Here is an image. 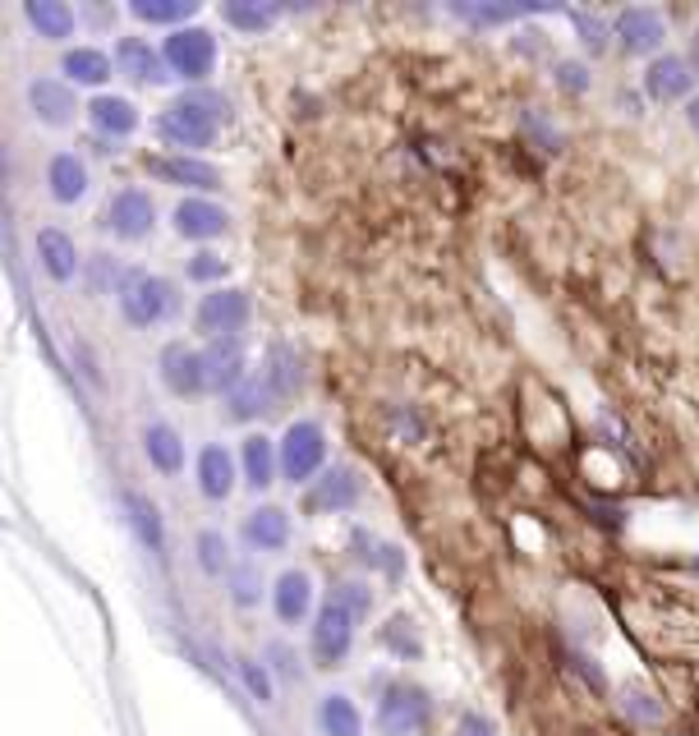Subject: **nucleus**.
<instances>
[{
    "label": "nucleus",
    "mask_w": 699,
    "mask_h": 736,
    "mask_svg": "<svg viewBox=\"0 0 699 736\" xmlns=\"http://www.w3.org/2000/svg\"><path fill=\"white\" fill-rule=\"evenodd\" d=\"M249 318H254V300H249L244 285H217L207 290L193 308V332L207 337V341H221V337H240Z\"/></svg>",
    "instance_id": "nucleus-1"
},
{
    "label": "nucleus",
    "mask_w": 699,
    "mask_h": 736,
    "mask_svg": "<svg viewBox=\"0 0 699 736\" xmlns=\"http://www.w3.org/2000/svg\"><path fill=\"white\" fill-rule=\"evenodd\" d=\"M115 304H120V318L129 327H157L175 314V285L166 277H152L143 267H134L129 281L120 285V295H115Z\"/></svg>",
    "instance_id": "nucleus-2"
},
{
    "label": "nucleus",
    "mask_w": 699,
    "mask_h": 736,
    "mask_svg": "<svg viewBox=\"0 0 699 736\" xmlns=\"http://www.w3.org/2000/svg\"><path fill=\"white\" fill-rule=\"evenodd\" d=\"M281 452V479L285 483H314V474H322V460H327V433L318 419H295L277 442Z\"/></svg>",
    "instance_id": "nucleus-3"
},
{
    "label": "nucleus",
    "mask_w": 699,
    "mask_h": 736,
    "mask_svg": "<svg viewBox=\"0 0 699 736\" xmlns=\"http://www.w3.org/2000/svg\"><path fill=\"white\" fill-rule=\"evenodd\" d=\"M162 55H166V65H170L175 79H185L189 88H203V79L217 69V37H212V28H203V24L175 28L166 37Z\"/></svg>",
    "instance_id": "nucleus-4"
},
{
    "label": "nucleus",
    "mask_w": 699,
    "mask_h": 736,
    "mask_svg": "<svg viewBox=\"0 0 699 736\" xmlns=\"http://www.w3.org/2000/svg\"><path fill=\"white\" fill-rule=\"evenodd\" d=\"M350 645H355V617L327 598L314 617V631H308V653L318 668H341L350 658Z\"/></svg>",
    "instance_id": "nucleus-5"
},
{
    "label": "nucleus",
    "mask_w": 699,
    "mask_h": 736,
    "mask_svg": "<svg viewBox=\"0 0 699 736\" xmlns=\"http://www.w3.org/2000/svg\"><path fill=\"white\" fill-rule=\"evenodd\" d=\"M364 497V479L355 465H327V470L304 488V511L308 516H341Z\"/></svg>",
    "instance_id": "nucleus-6"
},
{
    "label": "nucleus",
    "mask_w": 699,
    "mask_h": 736,
    "mask_svg": "<svg viewBox=\"0 0 699 736\" xmlns=\"http://www.w3.org/2000/svg\"><path fill=\"white\" fill-rule=\"evenodd\" d=\"M152 134H157L166 148H180V152H189V157H199L203 148L217 143L221 125L207 120V115H199V111L180 106V102H170V106L157 115V120H152Z\"/></svg>",
    "instance_id": "nucleus-7"
},
{
    "label": "nucleus",
    "mask_w": 699,
    "mask_h": 736,
    "mask_svg": "<svg viewBox=\"0 0 699 736\" xmlns=\"http://www.w3.org/2000/svg\"><path fill=\"white\" fill-rule=\"evenodd\" d=\"M115 240H143L152 236V226H157V203H152V193L139 189V185H125L111 193L106 203V221H102Z\"/></svg>",
    "instance_id": "nucleus-8"
},
{
    "label": "nucleus",
    "mask_w": 699,
    "mask_h": 736,
    "mask_svg": "<svg viewBox=\"0 0 699 736\" xmlns=\"http://www.w3.org/2000/svg\"><path fill=\"white\" fill-rule=\"evenodd\" d=\"M373 723H378L382 736H410V732H419L423 723H429V695H423L419 686H410V682L386 686L382 700H378Z\"/></svg>",
    "instance_id": "nucleus-9"
},
{
    "label": "nucleus",
    "mask_w": 699,
    "mask_h": 736,
    "mask_svg": "<svg viewBox=\"0 0 699 736\" xmlns=\"http://www.w3.org/2000/svg\"><path fill=\"white\" fill-rule=\"evenodd\" d=\"M612 33H617L621 51H631V55H663L658 47L668 42V18L658 14L653 5H626L612 18Z\"/></svg>",
    "instance_id": "nucleus-10"
},
{
    "label": "nucleus",
    "mask_w": 699,
    "mask_h": 736,
    "mask_svg": "<svg viewBox=\"0 0 699 736\" xmlns=\"http://www.w3.org/2000/svg\"><path fill=\"white\" fill-rule=\"evenodd\" d=\"M148 170H152L157 180L180 185V189H193V193L221 189V170L212 166L207 157H189V152H157V157L148 152Z\"/></svg>",
    "instance_id": "nucleus-11"
},
{
    "label": "nucleus",
    "mask_w": 699,
    "mask_h": 736,
    "mask_svg": "<svg viewBox=\"0 0 699 736\" xmlns=\"http://www.w3.org/2000/svg\"><path fill=\"white\" fill-rule=\"evenodd\" d=\"M244 378H249V368H244V341H240V337L207 341V351H203V382H207V396H230Z\"/></svg>",
    "instance_id": "nucleus-12"
},
{
    "label": "nucleus",
    "mask_w": 699,
    "mask_h": 736,
    "mask_svg": "<svg viewBox=\"0 0 699 736\" xmlns=\"http://www.w3.org/2000/svg\"><path fill=\"white\" fill-rule=\"evenodd\" d=\"M170 226H175V236H180V240H199V244H203V240L226 236L230 217H226V207H221V203L203 199V193H189V199L175 203Z\"/></svg>",
    "instance_id": "nucleus-13"
},
{
    "label": "nucleus",
    "mask_w": 699,
    "mask_h": 736,
    "mask_svg": "<svg viewBox=\"0 0 699 736\" xmlns=\"http://www.w3.org/2000/svg\"><path fill=\"white\" fill-rule=\"evenodd\" d=\"M157 373L166 382V392L175 396H207V382H203V351H193L189 341H170L162 359H157Z\"/></svg>",
    "instance_id": "nucleus-14"
},
{
    "label": "nucleus",
    "mask_w": 699,
    "mask_h": 736,
    "mask_svg": "<svg viewBox=\"0 0 699 736\" xmlns=\"http://www.w3.org/2000/svg\"><path fill=\"white\" fill-rule=\"evenodd\" d=\"M695 65L686 55H653L649 69H645V92L653 102H690V88H695Z\"/></svg>",
    "instance_id": "nucleus-15"
},
{
    "label": "nucleus",
    "mask_w": 699,
    "mask_h": 736,
    "mask_svg": "<svg viewBox=\"0 0 699 736\" xmlns=\"http://www.w3.org/2000/svg\"><path fill=\"white\" fill-rule=\"evenodd\" d=\"M193 479H199V493L207 502H226L244 474H240V460L230 456L221 442H207V447L199 452V460H193Z\"/></svg>",
    "instance_id": "nucleus-16"
},
{
    "label": "nucleus",
    "mask_w": 699,
    "mask_h": 736,
    "mask_svg": "<svg viewBox=\"0 0 699 736\" xmlns=\"http://www.w3.org/2000/svg\"><path fill=\"white\" fill-rule=\"evenodd\" d=\"M111 55H115V69H120L129 84H166L170 79L166 55L152 47L148 37H120Z\"/></svg>",
    "instance_id": "nucleus-17"
},
{
    "label": "nucleus",
    "mask_w": 699,
    "mask_h": 736,
    "mask_svg": "<svg viewBox=\"0 0 699 736\" xmlns=\"http://www.w3.org/2000/svg\"><path fill=\"white\" fill-rule=\"evenodd\" d=\"M28 106H33V115L42 125L61 129V125H69L74 115H79V97H74L69 79H51V74H42V79L28 84Z\"/></svg>",
    "instance_id": "nucleus-18"
},
{
    "label": "nucleus",
    "mask_w": 699,
    "mask_h": 736,
    "mask_svg": "<svg viewBox=\"0 0 699 736\" xmlns=\"http://www.w3.org/2000/svg\"><path fill=\"white\" fill-rule=\"evenodd\" d=\"M37 263H42V272L51 277V281H61V285H69L74 277L84 272V258H79V244H74L61 226H42L37 230Z\"/></svg>",
    "instance_id": "nucleus-19"
},
{
    "label": "nucleus",
    "mask_w": 699,
    "mask_h": 736,
    "mask_svg": "<svg viewBox=\"0 0 699 736\" xmlns=\"http://www.w3.org/2000/svg\"><path fill=\"white\" fill-rule=\"evenodd\" d=\"M88 120L97 129V139H111V143H120L129 139L134 129H139V106L129 102V97H115V92H97L92 102H88Z\"/></svg>",
    "instance_id": "nucleus-20"
},
{
    "label": "nucleus",
    "mask_w": 699,
    "mask_h": 736,
    "mask_svg": "<svg viewBox=\"0 0 699 736\" xmlns=\"http://www.w3.org/2000/svg\"><path fill=\"white\" fill-rule=\"evenodd\" d=\"M226 405H221V415L230 419V423H249V419H263L267 410H277V392H271V382L263 378V368H249V378L236 386L230 396H221Z\"/></svg>",
    "instance_id": "nucleus-21"
},
{
    "label": "nucleus",
    "mask_w": 699,
    "mask_h": 736,
    "mask_svg": "<svg viewBox=\"0 0 699 736\" xmlns=\"http://www.w3.org/2000/svg\"><path fill=\"white\" fill-rule=\"evenodd\" d=\"M240 474H244V488H271L281 474V452H277V442H271L267 433H249L240 442Z\"/></svg>",
    "instance_id": "nucleus-22"
},
{
    "label": "nucleus",
    "mask_w": 699,
    "mask_h": 736,
    "mask_svg": "<svg viewBox=\"0 0 699 736\" xmlns=\"http://www.w3.org/2000/svg\"><path fill=\"white\" fill-rule=\"evenodd\" d=\"M240 534H244V544L254 548V553H281L290 544V511L263 502V507H254V511L244 516Z\"/></svg>",
    "instance_id": "nucleus-23"
},
{
    "label": "nucleus",
    "mask_w": 699,
    "mask_h": 736,
    "mask_svg": "<svg viewBox=\"0 0 699 736\" xmlns=\"http://www.w3.org/2000/svg\"><path fill=\"white\" fill-rule=\"evenodd\" d=\"M271 608H277L285 626H300L314 612V580H308V571H295V567L281 571L277 585H271Z\"/></svg>",
    "instance_id": "nucleus-24"
},
{
    "label": "nucleus",
    "mask_w": 699,
    "mask_h": 736,
    "mask_svg": "<svg viewBox=\"0 0 699 736\" xmlns=\"http://www.w3.org/2000/svg\"><path fill=\"white\" fill-rule=\"evenodd\" d=\"M263 378L271 382V392L277 401H295L304 392V364H300V351H290L285 341H271L263 351Z\"/></svg>",
    "instance_id": "nucleus-25"
},
{
    "label": "nucleus",
    "mask_w": 699,
    "mask_h": 736,
    "mask_svg": "<svg viewBox=\"0 0 699 736\" xmlns=\"http://www.w3.org/2000/svg\"><path fill=\"white\" fill-rule=\"evenodd\" d=\"M47 193L55 203H79L84 193H88V166L79 152H55V157L47 162Z\"/></svg>",
    "instance_id": "nucleus-26"
},
{
    "label": "nucleus",
    "mask_w": 699,
    "mask_h": 736,
    "mask_svg": "<svg viewBox=\"0 0 699 736\" xmlns=\"http://www.w3.org/2000/svg\"><path fill=\"white\" fill-rule=\"evenodd\" d=\"M61 69L69 84H84V88H102V84H111V74H120L115 69V55L102 47H69Z\"/></svg>",
    "instance_id": "nucleus-27"
},
{
    "label": "nucleus",
    "mask_w": 699,
    "mask_h": 736,
    "mask_svg": "<svg viewBox=\"0 0 699 736\" xmlns=\"http://www.w3.org/2000/svg\"><path fill=\"white\" fill-rule=\"evenodd\" d=\"M24 18L47 42H65V37H74V28H79V14H74V5H65V0H24Z\"/></svg>",
    "instance_id": "nucleus-28"
},
{
    "label": "nucleus",
    "mask_w": 699,
    "mask_h": 736,
    "mask_svg": "<svg viewBox=\"0 0 699 736\" xmlns=\"http://www.w3.org/2000/svg\"><path fill=\"white\" fill-rule=\"evenodd\" d=\"M143 456L152 460V470L180 474V470H185V437H180V429H170V423L152 419L148 429H143Z\"/></svg>",
    "instance_id": "nucleus-29"
},
{
    "label": "nucleus",
    "mask_w": 699,
    "mask_h": 736,
    "mask_svg": "<svg viewBox=\"0 0 699 736\" xmlns=\"http://www.w3.org/2000/svg\"><path fill=\"white\" fill-rule=\"evenodd\" d=\"M543 10H552V5H493V0H456L452 14L465 18L470 28H501V24H516V18L524 14H543Z\"/></svg>",
    "instance_id": "nucleus-30"
},
{
    "label": "nucleus",
    "mask_w": 699,
    "mask_h": 736,
    "mask_svg": "<svg viewBox=\"0 0 699 736\" xmlns=\"http://www.w3.org/2000/svg\"><path fill=\"white\" fill-rule=\"evenodd\" d=\"M318 727H322V736H364V719H359V709L350 695H322Z\"/></svg>",
    "instance_id": "nucleus-31"
},
{
    "label": "nucleus",
    "mask_w": 699,
    "mask_h": 736,
    "mask_svg": "<svg viewBox=\"0 0 699 736\" xmlns=\"http://www.w3.org/2000/svg\"><path fill=\"white\" fill-rule=\"evenodd\" d=\"M134 267H125L120 258H111V254H88L84 258V285H88V295H120V285L129 281Z\"/></svg>",
    "instance_id": "nucleus-32"
},
{
    "label": "nucleus",
    "mask_w": 699,
    "mask_h": 736,
    "mask_svg": "<svg viewBox=\"0 0 699 736\" xmlns=\"http://www.w3.org/2000/svg\"><path fill=\"white\" fill-rule=\"evenodd\" d=\"M129 14L143 18V24H166L175 33V28H189V18L199 14V0H134Z\"/></svg>",
    "instance_id": "nucleus-33"
},
{
    "label": "nucleus",
    "mask_w": 699,
    "mask_h": 736,
    "mask_svg": "<svg viewBox=\"0 0 699 736\" xmlns=\"http://www.w3.org/2000/svg\"><path fill=\"white\" fill-rule=\"evenodd\" d=\"M125 511H129V525L139 530L143 544H148L152 553H162V548H166V530H162L157 502H148L143 493H125Z\"/></svg>",
    "instance_id": "nucleus-34"
},
{
    "label": "nucleus",
    "mask_w": 699,
    "mask_h": 736,
    "mask_svg": "<svg viewBox=\"0 0 699 736\" xmlns=\"http://www.w3.org/2000/svg\"><path fill=\"white\" fill-rule=\"evenodd\" d=\"M221 18L240 33H267L281 18V5H263V0H230L221 5Z\"/></svg>",
    "instance_id": "nucleus-35"
},
{
    "label": "nucleus",
    "mask_w": 699,
    "mask_h": 736,
    "mask_svg": "<svg viewBox=\"0 0 699 736\" xmlns=\"http://www.w3.org/2000/svg\"><path fill=\"white\" fill-rule=\"evenodd\" d=\"M226 594L236 608H258L263 604V571L254 567V561H236L226 575Z\"/></svg>",
    "instance_id": "nucleus-36"
},
{
    "label": "nucleus",
    "mask_w": 699,
    "mask_h": 736,
    "mask_svg": "<svg viewBox=\"0 0 699 736\" xmlns=\"http://www.w3.org/2000/svg\"><path fill=\"white\" fill-rule=\"evenodd\" d=\"M193 557H199V571L203 575H230V544H226V534L221 530H203L199 538H193Z\"/></svg>",
    "instance_id": "nucleus-37"
},
{
    "label": "nucleus",
    "mask_w": 699,
    "mask_h": 736,
    "mask_svg": "<svg viewBox=\"0 0 699 736\" xmlns=\"http://www.w3.org/2000/svg\"><path fill=\"white\" fill-rule=\"evenodd\" d=\"M175 102L180 106H189V111H199V115H207V120H217V125H230V97L226 92H217V88H185L180 97H175Z\"/></svg>",
    "instance_id": "nucleus-38"
},
{
    "label": "nucleus",
    "mask_w": 699,
    "mask_h": 736,
    "mask_svg": "<svg viewBox=\"0 0 699 736\" xmlns=\"http://www.w3.org/2000/svg\"><path fill=\"white\" fill-rule=\"evenodd\" d=\"M327 598L332 604H341L355 622H364L368 612H373V589L364 585V580H355V575H345V580H332V589H327Z\"/></svg>",
    "instance_id": "nucleus-39"
},
{
    "label": "nucleus",
    "mask_w": 699,
    "mask_h": 736,
    "mask_svg": "<svg viewBox=\"0 0 699 736\" xmlns=\"http://www.w3.org/2000/svg\"><path fill=\"white\" fill-rule=\"evenodd\" d=\"M552 84H557V92L585 97L594 88V69H589V61H580V55H557L552 61Z\"/></svg>",
    "instance_id": "nucleus-40"
},
{
    "label": "nucleus",
    "mask_w": 699,
    "mask_h": 736,
    "mask_svg": "<svg viewBox=\"0 0 699 736\" xmlns=\"http://www.w3.org/2000/svg\"><path fill=\"white\" fill-rule=\"evenodd\" d=\"M571 24H575V37H580V47L594 51V55H603L612 47V24L603 14H589V10H571Z\"/></svg>",
    "instance_id": "nucleus-41"
},
{
    "label": "nucleus",
    "mask_w": 699,
    "mask_h": 736,
    "mask_svg": "<svg viewBox=\"0 0 699 736\" xmlns=\"http://www.w3.org/2000/svg\"><path fill=\"white\" fill-rule=\"evenodd\" d=\"M382 645L386 649H392L396 658H405V663H410V658H419L423 653V645H419V635H415V622H410V617H392V626H386L382 631Z\"/></svg>",
    "instance_id": "nucleus-42"
},
{
    "label": "nucleus",
    "mask_w": 699,
    "mask_h": 736,
    "mask_svg": "<svg viewBox=\"0 0 699 736\" xmlns=\"http://www.w3.org/2000/svg\"><path fill=\"white\" fill-rule=\"evenodd\" d=\"M236 672H240V682H244V690L254 695L258 705H271V672H267V663H258V658H249V653H240L236 658Z\"/></svg>",
    "instance_id": "nucleus-43"
},
{
    "label": "nucleus",
    "mask_w": 699,
    "mask_h": 736,
    "mask_svg": "<svg viewBox=\"0 0 699 736\" xmlns=\"http://www.w3.org/2000/svg\"><path fill=\"white\" fill-rule=\"evenodd\" d=\"M185 277H189L193 285H212V290H217V281H226V258L212 254V249H199V254L189 258Z\"/></svg>",
    "instance_id": "nucleus-44"
},
{
    "label": "nucleus",
    "mask_w": 699,
    "mask_h": 736,
    "mask_svg": "<svg viewBox=\"0 0 699 736\" xmlns=\"http://www.w3.org/2000/svg\"><path fill=\"white\" fill-rule=\"evenodd\" d=\"M520 129L530 134V139H534L543 152H557V148H561V129H557V125H552V120H548V115H543L538 106H530V111L520 115Z\"/></svg>",
    "instance_id": "nucleus-45"
},
{
    "label": "nucleus",
    "mask_w": 699,
    "mask_h": 736,
    "mask_svg": "<svg viewBox=\"0 0 699 736\" xmlns=\"http://www.w3.org/2000/svg\"><path fill=\"white\" fill-rule=\"evenodd\" d=\"M621 709H626L631 719H639V723H658V719H663V705H658L649 690H639V686L621 690Z\"/></svg>",
    "instance_id": "nucleus-46"
},
{
    "label": "nucleus",
    "mask_w": 699,
    "mask_h": 736,
    "mask_svg": "<svg viewBox=\"0 0 699 736\" xmlns=\"http://www.w3.org/2000/svg\"><path fill=\"white\" fill-rule=\"evenodd\" d=\"M267 663H271V672L277 676H285V682H300V658H295V649L290 645H267Z\"/></svg>",
    "instance_id": "nucleus-47"
},
{
    "label": "nucleus",
    "mask_w": 699,
    "mask_h": 736,
    "mask_svg": "<svg viewBox=\"0 0 699 736\" xmlns=\"http://www.w3.org/2000/svg\"><path fill=\"white\" fill-rule=\"evenodd\" d=\"M350 548H355V557L364 561V567H373V571H378V557H382V544H378V538H373V534H368V530H355V534H350Z\"/></svg>",
    "instance_id": "nucleus-48"
},
{
    "label": "nucleus",
    "mask_w": 699,
    "mask_h": 736,
    "mask_svg": "<svg viewBox=\"0 0 699 736\" xmlns=\"http://www.w3.org/2000/svg\"><path fill=\"white\" fill-rule=\"evenodd\" d=\"M378 571H382L386 580H401V571H405V557H401V548H396V544H382V557H378Z\"/></svg>",
    "instance_id": "nucleus-49"
},
{
    "label": "nucleus",
    "mask_w": 699,
    "mask_h": 736,
    "mask_svg": "<svg viewBox=\"0 0 699 736\" xmlns=\"http://www.w3.org/2000/svg\"><path fill=\"white\" fill-rule=\"evenodd\" d=\"M456 736H497V732H493V723L483 719V713H465L460 727H456Z\"/></svg>",
    "instance_id": "nucleus-50"
},
{
    "label": "nucleus",
    "mask_w": 699,
    "mask_h": 736,
    "mask_svg": "<svg viewBox=\"0 0 699 736\" xmlns=\"http://www.w3.org/2000/svg\"><path fill=\"white\" fill-rule=\"evenodd\" d=\"M686 125H690V134L699 139V97H690V102H686Z\"/></svg>",
    "instance_id": "nucleus-51"
},
{
    "label": "nucleus",
    "mask_w": 699,
    "mask_h": 736,
    "mask_svg": "<svg viewBox=\"0 0 699 736\" xmlns=\"http://www.w3.org/2000/svg\"><path fill=\"white\" fill-rule=\"evenodd\" d=\"M621 106H626V115H639V97H635V92H621Z\"/></svg>",
    "instance_id": "nucleus-52"
},
{
    "label": "nucleus",
    "mask_w": 699,
    "mask_h": 736,
    "mask_svg": "<svg viewBox=\"0 0 699 736\" xmlns=\"http://www.w3.org/2000/svg\"><path fill=\"white\" fill-rule=\"evenodd\" d=\"M690 65H695V74H699V33H695V47H690Z\"/></svg>",
    "instance_id": "nucleus-53"
}]
</instances>
